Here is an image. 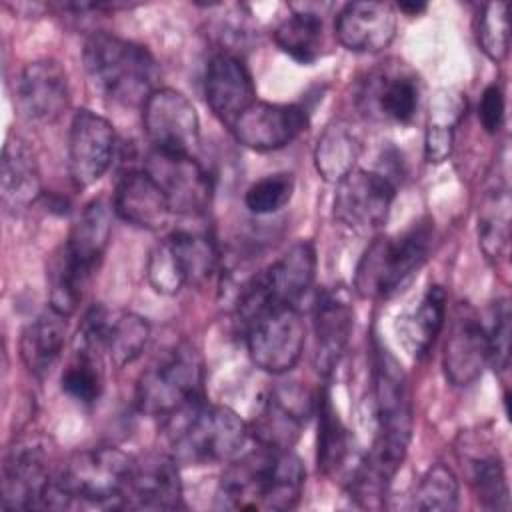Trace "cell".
<instances>
[{
  "instance_id": "obj_25",
  "label": "cell",
  "mask_w": 512,
  "mask_h": 512,
  "mask_svg": "<svg viewBox=\"0 0 512 512\" xmlns=\"http://www.w3.org/2000/svg\"><path fill=\"white\" fill-rule=\"evenodd\" d=\"M340 44L352 52H380L396 34V14L384 2H348L334 20Z\"/></svg>"
},
{
  "instance_id": "obj_34",
  "label": "cell",
  "mask_w": 512,
  "mask_h": 512,
  "mask_svg": "<svg viewBox=\"0 0 512 512\" xmlns=\"http://www.w3.org/2000/svg\"><path fill=\"white\" fill-rule=\"evenodd\" d=\"M316 416H318L316 464L322 474L334 476L346 468V462L350 458L352 438L340 418L338 408L334 406L332 392L328 386H324L316 396Z\"/></svg>"
},
{
  "instance_id": "obj_36",
  "label": "cell",
  "mask_w": 512,
  "mask_h": 512,
  "mask_svg": "<svg viewBox=\"0 0 512 512\" xmlns=\"http://www.w3.org/2000/svg\"><path fill=\"white\" fill-rule=\"evenodd\" d=\"M102 348L100 344L86 332L78 330L74 340V354L66 370L62 372V390L80 404H94L104 386L102 372Z\"/></svg>"
},
{
  "instance_id": "obj_13",
  "label": "cell",
  "mask_w": 512,
  "mask_h": 512,
  "mask_svg": "<svg viewBox=\"0 0 512 512\" xmlns=\"http://www.w3.org/2000/svg\"><path fill=\"white\" fill-rule=\"evenodd\" d=\"M142 126L154 150L194 156L200 140V118L182 92L156 88L142 106Z\"/></svg>"
},
{
  "instance_id": "obj_30",
  "label": "cell",
  "mask_w": 512,
  "mask_h": 512,
  "mask_svg": "<svg viewBox=\"0 0 512 512\" xmlns=\"http://www.w3.org/2000/svg\"><path fill=\"white\" fill-rule=\"evenodd\" d=\"M446 322V290L438 284L426 288L422 298L406 314L398 316L396 332L404 350L420 360L434 346Z\"/></svg>"
},
{
  "instance_id": "obj_23",
  "label": "cell",
  "mask_w": 512,
  "mask_h": 512,
  "mask_svg": "<svg viewBox=\"0 0 512 512\" xmlns=\"http://www.w3.org/2000/svg\"><path fill=\"white\" fill-rule=\"evenodd\" d=\"M80 328L96 338L102 352L118 368L134 362L150 340V324L146 318L124 310L108 312L102 306L90 308Z\"/></svg>"
},
{
  "instance_id": "obj_12",
  "label": "cell",
  "mask_w": 512,
  "mask_h": 512,
  "mask_svg": "<svg viewBox=\"0 0 512 512\" xmlns=\"http://www.w3.org/2000/svg\"><path fill=\"white\" fill-rule=\"evenodd\" d=\"M420 82L402 62L392 60L372 68L360 82L356 104L360 112L376 122L408 124L416 116Z\"/></svg>"
},
{
  "instance_id": "obj_37",
  "label": "cell",
  "mask_w": 512,
  "mask_h": 512,
  "mask_svg": "<svg viewBox=\"0 0 512 512\" xmlns=\"http://www.w3.org/2000/svg\"><path fill=\"white\" fill-rule=\"evenodd\" d=\"M360 156V140L348 122L330 124L316 142L314 166L326 182L338 184L354 170Z\"/></svg>"
},
{
  "instance_id": "obj_10",
  "label": "cell",
  "mask_w": 512,
  "mask_h": 512,
  "mask_svg": "<svg viewBox=\"0 0 512 512\" xmlns=\"http://www.w3.org/2000/svg\"><path fill=\"white\" fill-rule=\"evenodd\" d=\"M56 468L44 438L26 436L14 442L2 464V506L8 510L52 508Z\"/></svg>"
},
{
  "instance_id": "obj_44",
  "label": "cell",
  "mask_w": 512,
  "mask_h": 512,
  "mask_svg": "<svg viewBox=\"0 0 512 512\" xmlns=\"http://www.w3.org/2000/svg\"><path fill=\"white\" fill-rule=\"evenodd\" d=\"M398 8L410 16L418 14V12H424L426 10V4H418V2H400Z\"/></svg>"
},
{
  "instance_id": "obj_42",
  "label": "cell",
  "mask_w": 512,
  "mask_h": 512,
  "mask_svg": "<svg viewBox=\"0 0 512 512\" xmlns=\"http://www.w3.org/2000/svg\"><path fill=\"white\" fill-rule=\"evenodd\" d=\"M510 302L508 298L496 300L492 306V322L486 328L490 346V364L496 372H506L510 366Z\"/></svg>"
},
{
  "instance_id": "obj_26",
  "label": "cell",
  "mask_w": 512,
  "mask_h": 512,
  "mask_svg": "<svg viewBox=\"0 0 512 512\" xmlns=\"http://www.w3.org/2000/svg\"><path fill=\"white\" fill-rule=\"evenodd\" d=\"M458 456L476 500L488 510H510V490L498 450L478 434H470L458 448Z\"/></svg>"
},
{
  "instance_id": "obj_33",
  "label": "cell",
  "mask_w": 512,
  "mask_h": 512,
  "mask_svg": "<svg viewBox=\"0 0 512 512\" xmlns=\"http://www.w3.org/2000/svg\"><path fill=\"white\" fill-rule=\"evenodd\" d=\"M478 246L484 256L498 262L508 252L510 242V190L504 176H496L486 188L478 208Z\"/></svg>"
},
{
  "instance_id": "obj_15",
  "label": "cell",
  "mask_w": 512,
  "mask_h": 512,
  "mask_svg": "<svg viewBox=\"0 0 512 512\" xmlns=\"http://www.w3.org/2000/svg\"><path fill=\"white\" fill-rule=\"evenodd\" d=\"M144 168L166 194L174 214L198 216L210 206L212 178L194 156L152 150Z\"/></svg>"
},
{
  "instance_id": "obj_40",
  "label": "cell",
  "mask_w": 512,
  "mask_h": 512,
  "mask_svg": "<svg viewBox=\"0 0 512 512\" xmlns=\"http://www.w3.org/2000/svg\"><path fill=\"white\" fill-rule=\"evenodd\" d=\"M476 42L492 62H502L508 56L510 28L508 6L504 2H488L480 8L476 18Z\"/></svg>"
},
{
  "instance_id": "obj_14",
  "label": "cell",
  "mask_w": 512,
  "mask_h": 512,
  "mask_svg": "<svg viewBox=\"0 0 512 512\" xmlns=\"http://www.w3.org/2000/svg\"><path fill=\"white\" fill-rule=\"evenodd\" d=\"M308 126V112L300 104L254 100L232 124L230 132L244 148L272 152L294 142Z\"/></svg>"
},
{
  "instance_id": "obj_4",
  "label": "cell",
  "mask_w": 512,
  "mask_h": 512,
  "mask_svg": "<svg viewBox=\"0 0 512 512\" xmlns=\"http://www.w3.org/2000/svg\"><path fill=\"white\" fill-rule=\"evenodd\" d=\"M94 88L122 106H144L158 88V64L148 48L110 32L92 34L82 50Z\"/></svg>"
},
{
  "instance_id": "obj_18",
  "label": "cell",
  "mask_w": 512,
  "mask_h": 512,
  "mask_svg": "<svg viewBox=\"0 0 512 512\" xmlns=\"http://www.w3.org/2000/svg\"><path fill=\"white\" fill-rule=\"evenodd\" d=\"M314 410L316 396L308 394L298 384L278 386L262 400L248 432L262 446L292 448Z\"/></svg>"
},
{
  "instance_id": "obj_24",
  "label": "cell",
  "mask_w": 512,
  "mask_h": 512,
  "mask_svg": "<svg viewBox=\"0 0 512 512\" xmlns=\"http://www.w3.org/2000/svg\"><path fill=\"white\" fill-rule=\"evenodd\" d=\"M112 206L124 222L144 230L164 228L174 214L166 194L144 166L120 174Z\"/></svg>"
},
{
  "instance_id": "obj_9",
  "label": "cell",
  "mask_w": 512,
  "mask_h": 512,
  "mask_svg": "<svg viewBox=\"0 0 512 512\" xmlns=\"http://www.w3.org/2000/svg\"><path fill=\"white\" fill-rule=\"evenodd\" d=\"M202 358L190 344H178L152 362L138 378L136 406L156 418H168L202 398Z\"/></svg>"
},
{
  "instance_id": "obj_41",
  "label": "cell",
  "mask_w": 512,
  "mask_h": 512,
  "mask_svg": "<svg viewBox=\"0 0 512 512\" xmlns=\"http://www.w3.org/2000/svg\"><path fill=\"white\" fill-rule=\"evenodd\" d=\"M294 194V174L276 172L256 180L244 194V202L254 214H272L284 208Z\"/></svg>"
},
{
  "instance_id": "obj_43",
  "label": "cell",
  "mask_w": 512,
  "mask_h": 512,
  "mask_svg": "<svg viewBox=\"0 0 512 512\" xmlns=\"http://www.w3.org/2000/svg\"><path fill=\"white\" fill-rule=\"evenodd\" d=\"M504 114H506L504 90L500 84L494 82L486 86V90L482 92V98L478 104V120L488 134H496L502 128Z\"/></svg>"
},
{
  "instance_id": "obj_21",
  "label": "cell",
  "mask_w": 512,
  "mask_h": 512,
  "mask_svg": "<svg viewBox=\"0 0 512 512\" xmlns=\"http://www.w3.org/2000/svg\"><path fill=\"white\" fill-rule=\"evenodd\" d=\"M354 330V306L344 286L324 288L314 304V366L330 376L348 350Z\"/></svg>"
},
{
  "instance_id": "obj_22",
  "label": "cell",
  "mask_w": 512,
  "mask_h": 512,
  "mask_svg": "<svg viewBox=\"0 0 512 512\" xmlns=\"http://www.w3.org/2000/svg\"><path fill=\"white\" fill-rule=\"evenodd\" d=\"M204 98L214 116L228 126L256 100L252 74L236 54L216 52L208 60Z\"/></svg>"
},
{
  "instance_id": "obj_5",
  "label": "cell",
  "mask_w": 512,
  "mask_h": 512,
  "mask_svg": "<svg viewBox=\"0 0 512 512\" xmlns=\"http://www.w3.org/2000/svg\"><path fill=\"white\" fill-rule=\"evenodd\" d=\"M432 240L434 224L428 218L414 222L400 234L374 238L356 266V294L368 300H384L400 292L428 260Z\"/></svg>"
},
{
  "instance_id": "obj_16",
  "label": "cell",
  "mask_w": 512,
  "mask_h": 512,
  "mask_svg": "<svg viewBox=\"0 0 512 512\" xmlns=\"http://www.w3.org/2000/svg\"><path fill=\"white\" fill-rule=\"evenodd\" d=\"M116 150L114 126L92 110H78L68 134V172L78 188L98 182L112 164Z\"/></svg>"
},
{
  "instance_id": "obj_17",
  "label": "cell",
  "mask_w": 512,
  "mask_h": 512,
  "mask_svg": "<svg viewBox=\"0 0 512 512\" xmlns=\"http://www.w3.org/2000/svg\"><path fill=\"white\" fill-rule=\"evenodd\" d=\"M486 364H490L486 326L466 302H460L452 310L442 352L446 380L452 386H470L482 376Z\"/></svg>"
},
{
  "instance_id": "obj_8",
  "label": "cell",
  "mask_w": 512,
  "mask_h": 512,
  "mask_svg": "<svg viewBox=\"0 0 512 512\" xmlns=\"http://www.w3.org/2000/svg\"><path fill=\"white\" fill-rule=\"evenodd\" d=\"M218 264L220 254L210 234L180 228L150 250L146 276L158 294L174 296L186 286H200L210 280Z\"/></svg>"
},
{
  "instance_id": "obj_1",
  "label": "cell",
  "mask_w": 512,
  "mask_h": 512,
  "mask_svg": "<svg viewBox=\"0 0 512 512\" xmlns=\"http://www.w3.org/2000/svg\"><path fill=\"white\" fill-rule=\"evenodd\" d=\"M306 468L292 448L262 446L224 470L216 506L224 510H290L304 492Z\"/></svg>"
},
{
  "instance_id": "obj_32",
  "label": "cell",
  "mask_w": 512,
  "mask_h": 512,
  "mask_svg": "<svg viewBox=\"0 0 512 512\" xmlns=\"http://www.w3.org/2000/svg\"><path fill=\"white\" fill-rule=\"evenodd\" d=\"M272 38L298 64L316 62L324 40L322 10L316 4H290V16L274 28Z\"/></svg>"
},
{
  "instance_id": "obj_19",
  "label": "cell",
  "mask_w": 512,
  "mask_h": 512,
  "mask_svg": "<svg viewBox=\"0 0 512 512\" xmlns=\"http://www.w3.org/2000/svg\"><path fill=\"white\" fill-rule=\"evenodd\" d=\"M180 506L182 480L178 462L170 454L158 452L134 458L118 508L174 510Z\"/></svg>"
},
{
  "instance_id": "obj_6",
  "label": "cell",
  "mask_w": 512,
  "mask_h": 512,
  "mask_svg": "<svg viewBox=\"0 0 512 512\" xmlns=\"http://www.w3.org/2000/svg\"><path fill=\"white\" fill-rule=\"evenodd\" d=\"M132 456L114 446H96L70 454L56 468L52 508H64L78 502L98 506H120Z\"/></svg>"
},
{
  "instance_id": "obj_35",
  "label": "cell",
  "mask_w": 512,
  "mask_h": 512,
  "mask_svg": "<svg viewBox=\"0 0 512 512\" xmlns=\"http://www.w3.org/2000/svg\"><path fill=\"white\" fill-rule=\"evenodd\" d=\"M466 114V96L458 90L444 88L434 94L428 106L424 132V156L432 164L444 162L454 146V134Z\"/></svg>"
},
{
  "instance_id": "obj_20",
  "label": "cell",
  "mask_w": 512,
  "mask_h": 512,
  "mask_svg": "<svg viewBox=\"0 0 512 512\" xmlns=\"http://www.w3.org/2000/svg\"><path fill=\"white\" fill-rule=\"evenodd\" d=\"M14 100L20 114L32 122H56L70 104L66 70L50 58L28 62L14 84Z\"/></svg>"
},
{
  "instance_id": "obj_7",
  "label": "cell",
  "mask_w": 512,
  "mask_h": 512,
  "mask_svg": "<svg viewBox=\"0 0 512 512\" xmlns=\"http://www.w3.org/2000/svg\"><path fill=\"white\" fill-rule=\"evenodd\" d=\"M250 360L268 374L290 372L306 344V324L298 306L264 302L236 318Z\"/></svg>"
},
{
  "instance_id": "obj_27",
  "label": "cell",
  "mask_w": 512,
  "mask_h": 512,
  "mask_svg": "<svg viewBox=\"0 0 512 512\" xmlns=\"http://www.w3.org/2000/svg\"><path fill=\"white\" fill-rule=\"evenodd\" d=\"M256 278L270 300L298 306L316 278V250L312 242H296L266 270L258 272Z\"/></svg>"
},
{
  "instance_id": "obj_29",
  "label": "cell",
  "mask_w": 512,
  "mask_h": 512,
  "mask_svg": "<svg viewBox=\"0 0 512 512\" xmlns=\"http://www.w3.org/2000/svg\"><path fill=\"white\" fill-rule=\"evenodd\" d=\"M110 236L112 212L102 198H96L82 208L60 248L70 262L90 278L108 248Z\"/></svg>"
},
{
  "instance_id": "obj_38",
  "label": "cell",
  "mask_w": 512,
  "mask_h": 512,
  "mask_svg": "<svg viewBox=\"0 0 512 512\" xmlns=\"http://www.w3.org/2000/svg\"><path fill=\"white\" fill-rule=\"evenodd\" d=\"M46 280H48L50 308H54L64 316H72L82 300L84 286L88 284L90 278L70 262V258L62 252V248H58L48 262Z\"/></svg>"
},
{
  "instance_id": "obj_28",
  "label": "cell",
  "mask_w": 512,
  "mask_h": 512,
  "mask_svg": "<svg viewBox=\"0 0 512 512\" xmlns=\"http://www.w3.org/2000/svg\"><path fill=\"white\" fill-rule=\"evenodd\" d=\"M42 194V180L34 150L20 136H8L2 150L0 196L10 214L30 208Z\"/></svg>"
},
{
  "instance_id": "obj_39",
  "label": "cell",
  "mask_w": 512,
  "mask_h": 512,
  "mask_svg": "<svg viewBox=\"0 0 512 512\" xmlns=\"http://www.w3.org/2000/svg\"><path fill=\"white\" fill-rule=\"evenodd\" d=\"M458 478L446 464L430 466L412 496V508L416 510H456L458 508Z\"/></svg>"
},
{
  "instance_id": "obj_31",
  "label": "cell",
  "mask_w": 512,
  "mask_h": 512,
  "mask_svg": "<svg viewBox=\"0 0 512 512\" xmlns=\"http://www.w3.org/2000/svg\"><path fill=\"white\" fill-rule=\"evenodd\" d=\"M68 316L48 306L38 314L20 336V358L28 372L36 378H44L52 372L66 342Z\"/></svg>"
},
{
  "instance_id": "obj_3",
  "label": "cell",
  "mask_w": 512,
  "mask_h": 512,
  "mask_svg": "<svg viewBox=\"0 0 512 512\" xmlns=\"http://www.w3.org/2000/svg\"><path fill=\"white\" fill-rule=\"evenodd\" d=\"M166 434L178 464L206 466L236 458L250 432L232 408L200 398L166 418Z\"/></svg>"
},
{
  "instance_id": "obj_2",
  "label": "cell",
  "mask_w": 512,
  "mask_h": 512,
  "mask_svg": "<svg viewBox=\"0 0 512 512\" xmlns=\"http://www.w3.org/2000/svg\"><path fill=\"white\" fill-rule=\"evenodd\" d=\"M372 382L376 434L362 460L394 480L412 438V396L400 362L380 344L374 348Z\"/></svg>"
},
{
  "instance_id": "obj_11",
  "label": "cell",
  "mask_w": 512,
  "mask_h": 512,
  "mask_svg": "<svg viewBox=\"0 0 512 512\" xmlns=\"http://www.w3.org/2000/svg\"><path fill=\"white\" fill-rule=\"evenodd\" d=\"M396 178L386 170L354 168L336 184L334 218L352 232L376 230L390 214Z\"/></svg>"
}]
</instances>
